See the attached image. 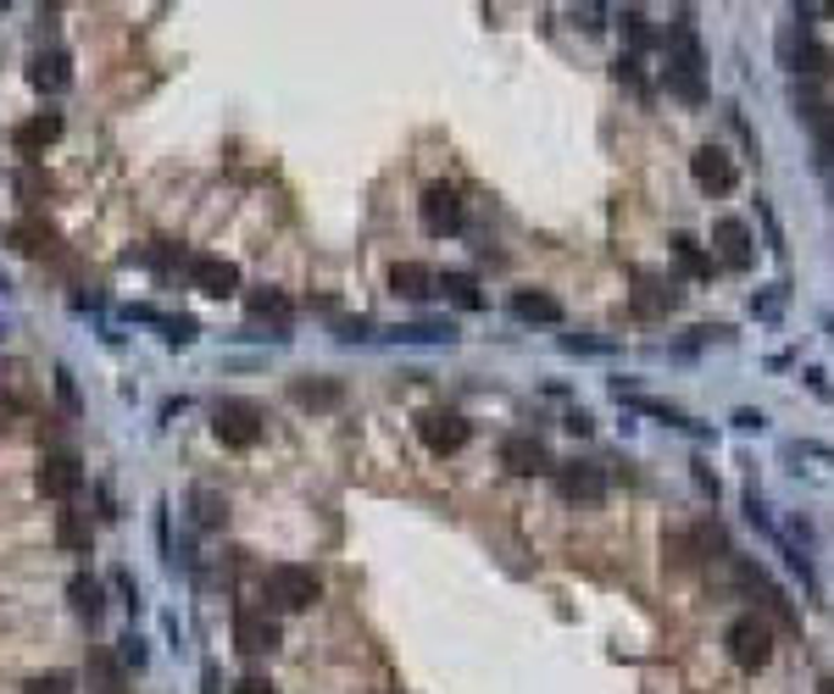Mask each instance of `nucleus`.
Instances as JSON below:
<instances>
[{
	"instance_id": "f257e3e1",
	"label": "nucleus",
	"mask_w": 834,
	"mask_h": 694,
	"mask_svg": "<svg viewBox=\"0 0 834 694\" xmlns=\"http://www.w3.org/2000/svg\"><path fill=\"white\" fill-rule=\"evenodd\" d=\"M701 67H707V56H701L696 23H690V12H679L674 34H667V90H674L679 101H707V90H701Z\"/></svg>"
},
{
	"instance_id": "f03ea898",
	"label": "nucleus",
	"mask_w": 834,
	"mask_h": 694,
	"mask_svg": "<svg viewBox=\"0 0 834 694\" xmlns=\"http://www.w3.org/2000/svg\"><path fill=\"white\" fill-rule=\"evenodd\" d=\"M723 650H729V661H734L740 672L768 667V661H774V628H768V617L740 612V617L723 628Z\"/></svg>"
},
{
	"instance_id": "7ed1b4c3",
	"label": "nucleus",
	"mask_w": 834,
	"mask_h": 694,
	"mask_svg": "<svg viewBox=\"0 0 834 694\" xmlns=\"http://www.w3.org/2000/svg\"><path fill=\"white\" fill-rule=\"evenodd\" d=\"M262 594H268V605H273V612H306V605H317L323 583H317V572H312V567L279 561V567L262 578Z\"/></svg>"
},
{
	"instance_id": "20e7f679",
	"label": "nucleus",
	"mask_w": 834,
	"mask_h": 694,
	"mask_svg": "<svg viewBox=\"0 0 834 694\" xmlns=\"http://www.w3.org/2000/svg\"><path fill=\"white\" fill-rule=\"evenodd\" d=\"M262 428H268V417L257 400H217V411H212V433L228 451H250L262 440Z\"/></svg>"
},
{
	"instance_id": "39448f33",
	"label": "nucleus",
	"mask_w": 834,
	"mask_h": 694,
	"mask_svg": "<svg viewBox=\"0 0 834 694\" xmlns=\"http://www.w3.org/2000/svg\"><path fill=\"white\" fill-rule=\"evenodd\" d=\"M417 440H424L435 456H457L473 440V422L462 411H424L417 417Z\"/></svg>"
},
{
	"instance_id": "423d86ee",
	"label": "nucleus",
	"mask_w": 834,
	"mask_h": 694,
	"mask_svg": "<svg viewBox=\"0 0 834 694\" xmlns=\"http://www.w3.org/2000/svg\"><path fill=\"white\" fill-rule=\"evenodd\" d=\"M34 483H40V494H45V500H61V505H67V500L83 489V462H78L72 451H50V456H40Z\"/></svg>"
},
{
	"instance_id": "0eeeda50",
	"label": "nucleus",
	"mask_w": 834,
	"mask_h": 694,
	"mask_svg": "<svg viewBox=\"0 0 834 694\" xmlns=\"http://www.w3.org/2000/svg\"><path fill=\"white\" fill-rule=\"evenodd\" d=\"M796 117L812 128L818 161H834V112H829V101H823L818 83H796Z\"/></svg>"
},
{
	"instance_id": "6e6552de",
	"label": "nucleus",
	"mask_w": 834,
	"mask_h": 694,
	"mask_svg": "<svg viewBox=\"0 0 834 694\" xmlns=\"http://www.w3.org/2000/svg\"><path fill=\"white\" fill-rule=\"evenodd\" d=\"M234 650L239 656H273L279 650V623L257 605H239L234 612Z\"/></svg>"
},
{
	"instance_id": "1a4fd4ad",
	"label": "nucleus",
	"mask_w": 834,
	"mask_h": 694,
	"mask_svg": "<svg viewBox=\"0 0 834 694\" xmlns=\"http://www.w3.org/2000/svg\"><path fill=\"white\" fill-rule=\"evenodd\" d=\"M500 467H507V473H518V478L556 473V462H551L545 440H534V433H507V440H500Z\"/></svg>"
},
{
	"instance_id": "9d476101",
	"label": "nucleus",
	"mask_w": 834,
	"mask_h": 694,
	"mask_svg": "<svg viewBox=\"0 0 834 694\" xmlns=\"http://www.w3.org/2000/svg\"><path fill=\"white\" fill-rule=\"evenodd\" d=\"M417 217H424V228H429L435 239H446V234L462 228V195H457L451 184H429L424 201H417Z\"/></svg>"
},
{
	"instance_id": "9b49d317",
	"label": "nucleus",
	"mask_w": 834,
	"mask_h": 694,
	"mask_svg": "<svg viewBox=\"0 0 834 694\" xmlns=\"http://www.w3.org/2000/svg\"><path fill=\"white\" fill-rule=\"evenodd\" d=\"M190 284L201 289V295H212V300H228V295H239V268L228 262V255H190Z\"/></svg>"
},
{
	"instance_id": "f8f14e48",
	"label": "nucleus",
	"mask_w": 834,
	"mask_h": 694,
	"mask_svg": "<svg viewBox=\"0 0 834 694\" xmlns=\"http://www.w3.org/2000/svg\"><path fill=\"white\" fill-rule=\"evenodd\" d=\"M712 244H718V262H723L729 273H751V262H757V250H751V228H745L740 217H723V223L712 228Z\"/></svg>"
},
{
	"instance_id": "ddd939ff",
	"label": "nucleus",
	"mask_w": 834,
	"mask_h": 694,
	"mask_svg": "<svg viewBox=\"0 0 834 694\" xmlns=\"http://www.w3.org/2000/svg\"><path fill=\"white\" fill-rule=\"evenodd\" d=\"M556 489H562V500H584V505L607 500V478H601V467H590V462L556 467Z\"/></svg>"
},
{
	"instance_id": "4468645a",
	"label": "nucleus",
	"mask_w": 834,
	"mask_h": 694,
	"mask_svg": "<svg viewBox=\"0 0 834 694\" xmlns=\"http://www.w3.org/2000/svg\"><path fill=\"white\" fill-rule=\"evenodd\" d=\"M29 83L40 95H67L72 90V56L67 50H40L29 61Z\"/></svg>"
},
{
	"instance_id": "2eb2a0df",
	"label": "nucleus",
	"mask_w": 834,
	"mask_h": 694,
	"mask_svg": "<svg viewBox=\"0 0 834 694\" xmlns=\"http://www.w3.org/2000/svg\"><path fill=\"white\" fill-rule=\"evenodd\" d=\"M690 172H696V184L712 190V195H729V190H734V161H729V150H718V145H701V150L690 156Z\"/></svg>"
},
{
	"instance_id": "dca6fc26",
	"label": "nucleus",
	"mask_w": 834,
	"mask_h": 694,
	"mask_svg": "<svg viewBox=\"0 0 834 694\" xmlns=\"http://www.w3.org/2000/svg\"><path fill=\"white\" fill-rule=\"evenodd\" d=\"M56 139H61V117H56V112H40V117H29V123L12 128V150L29 156V161H34L45 145H56Z\"/></svg>"
},
{
	"instance_id": "f3484780",
	"label": "nucleus",
	"mask_w": 834,
	"mask_h": 694,
	"mask_svg": "<svg viewBox=\"0 0 834 694\" xmlns=\"http://www.w3.org/2000/svg\"><path fill=\"white\" fill-rule=\"evenodd\" d=\"M390 289H395L401 300H429V295L440 289V273L424 268V262H395V268H390Z\"/></svg>"
},
{
	"instance_id": "a211bd4d",
	"label": "nucleus",
	"mask_w": 834,
	"mask_h": 694,
	"mask_svg": "<svg viewBox=\"0 0 834 694\" xmlns=\"http://www.w3.org/2000/svg\"><path fill=\"white\" fill-rule=\"evenodd\" d=\"M629 306H634V317H667V311L679 306V289H674V284H662V278H651V273H640V284H634Z\"/></svg>"
},
{
	"instance_id": "6ab92c4d",
	"label": "nucleus",
	"mask_w": 834,
	"mask_h": 694,
	"mask_svg": "<svg viewBox=\"0 0 834 694\" xmlns=\"http://www.w3.org/2000/svg\"><path fill=\"white\" fill-rule=\"evenodd\" d=\"M290 400H295V406H312V411H334V406L346 400V389H340V378H317V373H306V378L290 384Z\"/></svg>"
},
{
	"instance_id": "aec40b11",
	"label": "nucleus",
	"mask_w": 834,
	"mask_h": 694,
	"mask_svg": "<svg viewBox=\"0 0 834 694\" xmlns=\"http://www.w3.org/2000/svg\"><path fill=\"white\" fill-rule=\"evenodd\" d=\"M7 244L23 250V255H50V250H56V228H50L45 217H18V223L7 228Z\"/></svg>"
},
{
	"instance_id": "412c9836",
	"label": "nucleus",
	"mask_w": 834,
	"mask_h": 694,
	"mask_svg": "<svg viewBox=\"0 0 834 694\" xmlns=\"http://www.w3.org/2000/svg\"><path fill=\"white\" fill-rule=\"evenodd\" d=\"M128 689V667L117 661V650H90V694H123Z\"/></svg>"
},
{
	"instance_id": "4be33fe9",
	"label": "nucleus",
	"mask_w": 834,
	"mask_h": 694,
	"mask_svg": "<svg viewBox=\"0 0 834 694\" xmlns=\"http://www.w3.org/2000/svg\"><path fill=\"white\" fill-rule=\"evenodd\" d=\"M618 389V384H612ZM618 400H629L634 411H645V417H656V422H667V428H679V433H701V422H690L679 406H667V400H651V395H634V389H618Z\"/></svg>"
},
{
	"instance_id": "5701e85b",
	"label": "nucleus",
	"mask_w": 834,
	"mask_h": 694,
	"mask_svg": "<svg viewBox=\"0 0 834 694\" xmlns=\"http://www.w3.org/2000/svg\"><path fill=\"white\" fill-rule=\"evenodd\" d=\"M512 317L518 322H562V300L545 289H518L512 295Z\"/></svg>"
},
{
	"instance_id": "b1692460",
	"label": "nucleus",
	"mask_w": 834,
	"mask_h": 694,
	"mask_svg": "<svg viewBox=\"0 0 834 694\" xmlns=\"http://www.w3.org/2000/svg\"><path fill=\"white\" fill-rule=\"evenodd\" d=\"M245 311H250V322L273 317V328H290V317H295L290 295H279V289H250V295H245Z\"/></svg>"
},
{
	"instance_id": "393cba45",
	"label": "nucleus",
	"mask_w": 834,
	"mask_h": 694,
	"mask_svg": "<svg viewBox=\"0 0 834 694\" xmlns=\"http://www.w3.org/2000/svg\"><path fill=\"white\" fill-rule=\"evenodd\" d=\"M67 600H72V612H78V617H90V623H95V617H101V605H106V589H101L90 572H72Z\"/></svg>"
},
{
	"instance_id": "a878e982",
	"label": "nucleus",
	"mask_w": 834,
	"mask_h": 694,
	"mask_svg": "<svg viewBox=\"0 0 834 694\" xmlns=\"http://www.w3.org/2000/svg\"><path fill=\"white\" fill-rule=\"evenodd\" d=\"M56 545H61V550H90V516L72 511V505H61V511H56Z\"/></svg>"
},
{
	"instance_id": "bb28decb",
	"label": "nucleus",
	"mask_w": 834,
	"mask_h": 694,
	"mask_svg": "<svg viewBox=\"0 0 834 694\" xmlns=\"http://www.w3.org/2000/svg\"><path fill=\"white\" fill-rule=\"evenodd\" d=\"M796 67L807 72V83H823V78L834 72V50H829V45H818L812 34H801V56H796Z\"/></svg>"
},
{
	"instance_id": "cd10ccee",
	"label": "nucleus",
	"mask_w": 834,
	"mask_h": 694,
	"mask_svg": "<svg viewBox=\"0 0 834 694\" xmlns=\"http://www.w3.org/2000/svg\"><path fill=\"white\" fill-rule=\"evenodd\" d=\"M390 339H401V344H451L457 328L451 322H401V328H390Z\"/></svg>"
},
{
	"instance_id": "c85d7f7f",
	"label": "nucleus",
	"mask_w": 834,
	"mask_h": 694,
	"mask_svg": "<svg viewBox=\"0 0 834 694\" xmlns=\"http://www.w3.org/2000/svg\"><path fill=\"white\" fill-rule=\"evenodd\" d=\"M190 505H195V523H201V528H223V516H228V500H223L217 489H206V483H201V489L190 494Z\"/></svg>"
},
{
	"instance_id": "c756f323",
	"label": "nucleus",
	"mask_w": 834,
	"mask_h": 694,
	"mask_svg": "<svg viewBox=\"0 0 834 694\" xmlns=\"http://www.w3.org/2000/svg\"><path fill=\"white\" fill-rule=\"evenodd\" d=\"M674 255H679V268H685L690 278H707V273H712V255H707L690 234H674Z\"/></svg>"
},
{
	"instance_id": "7c9ffc66",
	"label": "nucleus",
	"mask_w": 834,
	"mask_h": 694,
	"mask_svg": "<svg viewBox=\"0 0 834 694\" xmlns=\"http://www.w3.org/2000/svg\"><path fill=\"white\" fill-rule=\"evenodd\" d=\"M440 289H446V295H451L462 311H478V306H484V295H478V278H467V273H446V278H440Z\"/></svg>"
},
{
	"instance_id": "2f4dec72",
	"label": "nucleus",
	"mask_w": 834,
	"mask_h": 694,
	"mask_svg": "<svg viewBox=\"0 0 834 694\" xmlns=\"http://www.w3.org/2000/svg\"><path fill=\"white\" fill-rule=\"evenodd\" d=\"M161 339L173 344V351H184V344L201 339V322L195 317H161Z\"/></svg>"
},
{
	"instance_id": "473e14b6",
	"label": "nucleus",
	"mask_w": 834,
	"mask_h": 694,
	"mask_svg": "<svg viewBox=\"0 0 834 694\" xmlns=\"http://www.w3.org/2000/svg\"><path fill=\"white\" fill-rule=\"evenodd\" d=\"M29 694H78V678L72 672H40V678H29Z\"/></svg>"
},
{
	"instance_id": "72a5a7b5",
	"label": "nucleus",
	"mask_w": 834,
	"mask_h": 694,
	"mask_svg": "<svg viewBox=\"0 0 834 694\" xmlns=\"http://www.w3.org/2000/svg\"><path fill=\"white\" fill-rule=\"evenodd\" d=\"M562 351H573V356H607L612 339H578V333H562Z\"/></svg>"
},
{
	"instance_id": "f704fd0d",
	"label": "nucleus",
	"mask_w": 834,
	"mask_h": 694,
	"mask_svg": "<svg viewBox=\"0 0 834 694\" xmlns=\"http://www.w3.org/2000/svg\"><path fill=\"white\" fill-rule=\"evenodd\" d=\"M56 395H61V406H67V411H83L78 384H72V373H67V367H56Z\"/></svg>"
},
{
	"instance_id": "c9c22d12",
	"label": "nucleus",
	"mask_w": 834,
	"mask_h": 694,
	"mask_svg": "<svg viewBox=\"0 0 834 694\" xmlns=\"http://www.w3.org/2000/svg\"><path fill=\"white\" fill-rule=\"evenodd\" d=\"M117 661L139 672V667H145V639H134V634H128V639H123V650H117Z\"/></svg>"
},
{
	"instance_id": "e433bc0d",
	"label": "nucleus",
	"mask_w": 834,
	"mask_h": 694,
	"mask_svg": "<svg viewBox=\"0 0 834 694\" xmlns=\"http://www.w3.org/2000/svg\"><path fill=\"white\" fill-rule=\"evenodd\" d=\"M234 694H279V689H273V683H268L262 672H245V678L234 683Z\"/></svg>"
},
{
	"instance_id": "4c0bfd02",
	"label": "nucleus",
	"mask_w": 834,
	"mask_h": 694,
	"mask_svg": "<svg viewBox=\"0 0 834 694\" xmlns=\"http://www.w3.org/2000/svg\"><path fill=\"white\" fill-rule=\"evenodd\" d=\"M334 333H340V339H373V322L368 317H357V322L346 317V322H334Z\"/></svg>"
},
{
	"instance_id": "58836bf2",
	"label": "nucleus",
	"mask_w": 834,
	"mask_h": 694,
	"mask_svg": "<svg viewBox=\"0 0 834 694\" xmlns=\"http://www.w3.org/2000/svg\"><path fill=\"white\" fill-rule=\"evenodd\" d=\"M112 583L123 589V600H128V612H139V589H134V578H128V572H117Z\"/></svg>"
},
{
	"instance_id": "ea45409f",
	"label": "nucleus",
	"mask_w": 834,
	"mask_h": 694,
	"mask_svg": "<svg viewBox=\"0 0 834 694\" xmlns=\"http://www.w3.org/2000/svg\"><path fill=\"white\" fill-rule=\"evenodd\" d=\"M818 694H834V678H823V683H818Z\"/></svg>"
},
{
	"instance_id": "a19ab883",
	"label": "nucleus",
	"mask_w": 834,
	"mask_h": 694,
	"mask_svg": "<svg viewBox=\"0 0 834 694\" xmlns=\"http://www.w3.org/2000/svg\"><path fill=\"white\" fill-rule=\"evenodd\" d=\"M0 289H12V284H7V273H0Z\"/></svg>"
},
{
	"instance_id": "79ce46f5",
	"label": "nucleus",
	"mask_w": 834,
	"mask_h": 694,
	"mask_svg": "<svg viewBox=\"0 0 834 694\" xmlns=\"http://www.w3.org/2000/svg\"><path fill=\"white\" fill-rule=\"evenodd\" d=\"M829 333H834V322H829Z\"/></svg>"
},
{
	"instance_id": "37998d69",
	"label": "nucleus",
	"mask_w": 834,
	"mask_h": 694,
	"mask_svg": "<svg viewBox=\"0 0 834 694\" xmlns=\"http://www.w3.org/2000/svg\"><path fill=\"white\" fill-rule=\"evenodd\" d=\"M0 333H7V328H0Z\"/></svg>"
},
{
	"instance_id": "c03bdc74",
	"label": "nucleus",
	"mask_w": 834,
	"mask_h": 694,
	"mask_svg": "<svg viewBox=\"0 0 834 694\" xmlns=\"http://www.w3.org/2000/svg\"><path fill=\"white\" fill-rule=\"evenodd\" d=\"M0 373H7V367H0Z\"/></svg>"
}]
</instances>
